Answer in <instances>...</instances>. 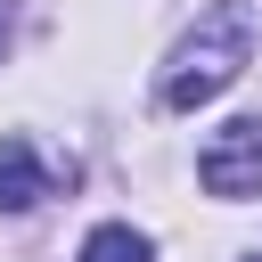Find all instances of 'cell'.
Listing matches in <instances>:
<instances>
[{
    "label": "cell",
    "mask_w": 262,
    "mask_h": 262,
    "mask_svg": "<svg viewBox=\"0 0 262 262\" xmlns=\"http://www.w3.org/2000/svg\"><path fill=\"white\" fill-rule=\"evenodd\" d=\"M57 180L41 172V156L25 147V139H0V213H25V205H41Z\"/></svg>",
    "instance_id": "cell-3"
},
{
    "label": "cell",
    "mask_w": 262,
    "mask_h": 262,
    "mask_svg": "<svg viewBox=\"0 0 262 262\" xmlns=\"http://www.w3.org/2000/svg\"><path fill=\"white\" fill-rule=\"evenodd\" d=\"M196 180H205L213 196H262V115L221 123V131L205 139V156H196Z\"/></svg>",
    "instance_id": "cell-2"
},
{
    "label": "cell",
    "mask_w": 262,
    "mask_h": 262,
    "mask_svg": "<svg viewBox=\"0 0 262 262\" xmlns=\"http://www.w3.org/2000/svg\"><path fill=\"white\" fill-rule=\"evenodd\" d=\"M254 262H262V254H254Z\"/></svg>",
    "instance_id": "cell-6"
},
{
    "label": "cell",
    "mask_w": 262,
    "mask_h": 262,
    "mask_svg": "<svg viewBox=\"0 0 262 262\" xmlns=\"http://www.w3.org/2000/svg\"><path fill=\"white\" fill-rule=\"evenodd\" d=\"M82 262H156V246H147L131 221H106V229L82 237Z\"/></svg>",
    "instance_id": "cell-4"
},
{
    "label": "cell",
    "mask_w": 262,
    "mask_h": 262,
    "mask_svg": "<svg viewBox=\"0 0 262 262\" xmlns=\"http://www.w3.org/2000/svg\"><path fill=\"white\" fill-rule=\"evenodd\" d=\"M8 33H16V8H8V0H0V49H8Z\"/></svg>",
    "instance_id": "cell-5"
},
{
    "label": "cell",
    "mask_w": 262,
    "mask_h": 262,
    "mask_svg": "<svg viewBox=\"0 0 262 262\" xmlns=\"http://www.w3.org/2000/svg\"><path fill=\"white\" fill-rule=\"evenodd\" d=\"M246 66H254V8H246V0H213V8L196 16V33L172 49V66H164V106L188 115V106L221 98Z\"/></svg>",
    "instance_id": "cell-1"
}]
</instances>
